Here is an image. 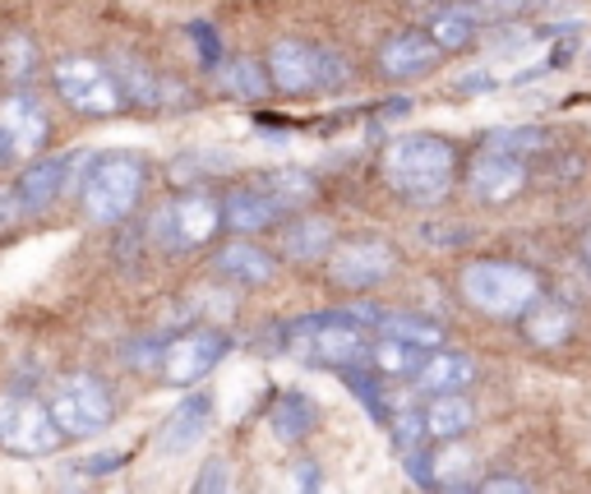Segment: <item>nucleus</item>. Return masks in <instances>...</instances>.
I'll return each instance as SVG.
<instances>
[{"label": "nucleus", "mask_w": 591, "mask_h": 494, "mask_svg": "<svg viewBox=\"0 0 591 494\" xmlns=\"http://www.w3.org/2000/svg\"><path fill=\"white\" fill-rule=\"evenodd\" d=\"M457 152L440 135H402L384 152V180L412 204H440L453 185Z\"/></svg>", "instance_id": "nucleus-1"}, {"label": "nucleus", "mask_w": 591, "mask_h": 494, "mask_svg": "<svg viewBox=\"0 0 591 494\" xmlns=\"http://www.w3.org/2000/svg\"><path fill=\"white\" fill-rule=\"evenodd\" d=\"M462 296L490 319H518L536 305L541 283L532 268L509 264V259H476L462 268Z\"/></svg>", "instance_id": "nucleus-2"}, {"label": "nucleus", "mask_w": 591, "mask_h": 494, "mask_svg": "<svg viewBox=\"0 0 591 494\" xmlns=\"http://www.w3.org/2000/svg\"><path fill=\"white\" fill-rule=\"evenodd\" d=\"M139 195H144V162L135 152H107V158L88 167V176L79 185V204L88 213V223H98V227L126 223Z\"/></svg>", "instance_id": "nucleus-3"}, {"label": "nucleus", "mask_w": 591, "mask_h": 494, "mask_svg": "<svg viewBox=\"0 0 591 494\" xmlns=\"http://www.w3.org/2000/svg\"><path fill=\"white\" fill-rule=\"evenodd\" d=\"M268 79L283 92H319V88H342L352 79V66L342 51L328 47H309L296 38L273 42L268 51Z\"/></svg>", "instance_id": "nucleus-4"}, {"label": "nucleus", "mask_w": 591, "mask_h": 494, "mask_svg": "<svg viewBox=\"0 0 591 494\" xmlns=\"http://www.w3.org/2000/svg\"><path fill=\"white\" fill-rule=\"evenodd\" d=\"M51 79H56L60 102L75 107L79 116H116L130 102L126 88H120V79H116V70H107L102 60H92V56H66L51 70Z\"/></svg>", "instance_id": "nucleus-5"}, {"label": "nucleus", "mask_w": 591, "mask_h": 494, "mask_svg": "<svg viewBox=\"0 0 591 494\" xmlns=\"http://www.w3.org/2000/svg\"><path fill=\"white\" fill-rule=\"evenodd\" d=\"M296 343L309 360L333 365V369H365L370 365V333L356 328L347 315H315V319H301L292 328Z\"/></svg>", "instance_id": "nucleus-6"}, {"label": "nucleus", "mask_w": 591, "mask_h": 494, "mask_svg": "<svg viewBox=\"0 0 591 494\" xmlns=\"http://www.w3.org/2000/svg\"><path fill=\"white\" fill-rule=\"evenodd\" d=\"M60 429L51 421V412L38 403V397L23 393H6L0 397V448L23 453V457H47L60 448Z\"/></svg>", "instance_id": "nucleus-7"}, {"label": "nucleus", "mask_w": 591, "mask_h": 494, "mask_svg": "<svg viewBox=\"0 0 591 494\" xmlns=\"http://www.w3.org/2000/svg\"><path fill=\"white\" fill-rule=\"evenodd\" d=\"M51 421L60 435H75V439H88V435H98V429L111 425V393L92 379V375H75L60 384V393L51 397Z\"/></svg>", "instance_id": "nucleus-8"}, {"label": "nucleus", "mask_w": 591, "mask_h": 494, "mask_svg": "<svg viewBox=\"0 0 591 494\" xmlns=\"http://www.w3.org/2000/svg\"><path fill=\"white\" fill-rule=\"evenodd\" d=\"M217 227H223V204H217L213 195H180L171 199L162 213H158V223H152V236H158L167 250H195V245L213 240Z\"/></svg>", "instance_id": "nucleus-9"}, {"label": "nucleus", "mask_w": 591, "mask_h": 494, "mask_svg": "<svg viewBox=\"0 0 591 494\" xmlns=\"http://www.w3.org/2000/svg\"><path fill=\"white\" fill-rule=\"evenodd\" d=\"M393 268H397V250L380 236L342 240V245H333V255H328V277L337 287H347V292L380 287Z\"/></svg>", "instance_id": "nucleus-10"}, {"label": "nucleus", "mask_w": 591, "mask_h": 494, "mask_svg": "<svg viewBox=\"0 0 591 494\" xmlns=\"http://www.w3.org/2000/svg\"><path fill=\"white\" fill-rule=\"evenodd\" d=\"M227 333L217 328H199V333H185V337H171L162 347V379L167 384H199L204 375H213L217 360L227 356Z\"/></svg>", "instance_id": "nucleus-11"}, {"label": "nucleus", "mask_w": 591, "mask_h": 494, "mask_svg": "<svg viewBox=\"0 0 591 494\" xmlns=\"http://www.w3.org/2000/svg\"><path fill=\"white\" fill-rule=\"evenodd\" d=\"M0 135H6V144L14 148V158H38L47 135H51V120H47L38 98L10 92V98H0Z\"/></svg>", "instance_id": "nucleus-12"}, {"label": "nucleus", "mask_w": 591, "mask_h": 494, "mask_svg": "<svg viewBox=\"0 0 591 494\" xmlns=\"http://www.w3.org/2000/svg\"><path fill=\"white\" fill-rule=\"evenodd\" d=\"M466 185H472V195L481 204H509L522 195L526 167H522V158H513V152L490 148V152H476L472 171H466Z\"/></svg>", "instance_id": "nucleus-13"}, {"label": "nucleus", "mask_w": 591, "mask_h": 494, "mask_svg": "<svg viewBox=\"0 0 591 494\" xmlns=\"http://www.w3.org/2000/svg\"><path fill=\"white\" fill-rule=\"evenodd\" d=\"M70 190V158H33L23 167L14 195L23 204V213H42L51 208L60 195Z\"/></svg>", "instance_id": "nucleus-14"}, {"label": "nucleus", "mask_w": 591, "mask_h": 494, "mask_svg": "<svg viewBox=\"0 0 591 494\" xmlns=\"http://www.w3.org/2000/svg\"><path fill=\"white\" fill-rule=\"evenodd\" d=\"M440 56H444V51L430 42V33H397V38L384 42L380 66H384L388 79H416V75H425V70L440 66Z\"/></svg>", "instance_id": "nucleus-15"}, {"label": "nucleus", "mask_w": 591, "mask_h": 494, "mask_svg": "<svg viewBox=\"0 0 591 494\" xmlns=\"http://www.w3.org/2000/svg\"><path fill=\"white\" fill-rule=\"evenodd\" d=\"M208 421H213V397L208 393H190L185 403L162 421V429H158V453H185L190 448L204 429H208Z\"/></svg>", "instance_id": "nucleus-16"}, {"label": "nucleus", "mask_w": 591, "mask_h": 494, "mask_svg": "<svg viewBox=\"0 0 591 494\" xmlns=\"http://www.w3.org/2000/svg\"><path fill=\"white\" fill-rule=\"evenodd\" d=\"M223 223H227V231H236V236H255V231H264V227H277V223H283V213L273 208V199L259 190V185H245V190H232V195L223 199Z\"/></svg>", "instance_id": "nucleus-17"}, {"label": "nucleus", "mask_w": 591, "mask_h": 494, "mask_svg": "<svg viewBox=\"0 0 591 494\" xmlns=\"http://www.w3.org/2000/svg\"><path fill=\"white\" fill-rule=\"evenodd\" d=\"M472 379H476V360L462 356V352H434L416 369V384L425 393H434V397H453V393H462Z\"/></svg>", "instance_id": "nucleus-18"}, {"label": "nucleus", "mask_w": 591, "mask_h": 494, "mask_svg": "<svg viewBox=\"0 0 591 494\" xmlns=\"http://www.w3.org/2000/svg\"><path fill=\"white\" fill-rule=\"evenodd\" d=\"M213 264H217V273H223V277L245 283V287H259V283H268V277H273V255L259 250V245H250V240L223 245V255H217Z\"/></svg>", "instance_id": "nucleus-19"}, {"label": "nucleus", "mask_w": 591, "mask_h": 494, "mask_svg": "<svg viewBox=\"0 0 591 494\" xmlns=\"http://www.w3.org/2000/svg\"><path fill=\"white\" fill-rule=\"evenodd\" d=\"M213 79H217V88H223L227 98H245V102L264 98V92L273 88V79H268V66H259V60H250V56L217 60V66H213Z\"/></svg>", "instance_id": "nucleus-20"}, {"label": "nucleus", "mask_w": 591, "mask_h": 494, "mask_svg": "<svg viewBox=\"0 0 591 494\" xmlns=\"http://www.w3.org/2000/svg\"><path fill=\"white\" fill-rule=\"evenodd\" d=\"M526 319V343L532 347H559V343H569L573 337V310L569 305H559V300H541L522 315Z\"/></svg>", "instance_id": "nucleus-21"}, {"label": "nucleus", "mask_w": 591, "mask_h": 494, "mask_svg": "<svg viewBox=\"0 0 591 494\" xmlns=\"http://www.w3.org/2000/svg\"><path fill=\"white\" fill-rule=\"evenodd\" d=\"M283 255L296 259V264H309V259H328L333 255V223L324 218H301L283 231Z\"/></svg>", "instance_id": "nucleus-22"}, {"label": "nucleus", "mask_w": 591, "mask_h": 494, "mask_svg": "<svg viewBox=\"0 0 591 494\" xmlns=\"http://www.w3.org/2000/svg\"><path fill=\"white\" fill-rule=\"evenodd\" d=\"M421 416H425V435H430V439H457V435H466V429L476 425V407L466 403L462 393L434 397V403H430Z\"/></svg>", "instance_id": "nucleus-23"}, {"label": "nucleus", "mask_w": 591, "mask_h": 494, "mask_svg": "<svg viewBox=\"0 0 591 494\" xmlns=\"http://www.w3.org/2000/svg\"><path fill=\"white\" fill-rule=\"evenodd\" d=\"M255 185H259V190L273 199V208L283 213V218H287V213H296V208H305L309 199H315V180H309L305 171H296V167L268 171V176H259Z\"/></svg>", "instance_id": "nucleus-24"}, {"label": "nucleus", "mask_w": 591, "mask_h": 494, "mask_svg": "<svg viewBox=\"0 0 591 494\" xmlns=\"http://www.w3.org/2000/svg\"><path fill=\"white\" fill-rule=\"evenodd\" d=\"M268 421H273V435L277 439H287V444H296V439H305L309 429H315V403H309L305 393H283L277 397V407L268 412Z\"/></svg>", "instance_id": "nucleus-25"}, {"label": "nucleus", "mask_w": 591, "mask_h": 494, "mask_svg": "<svg viewBox=\"0 0 591 494\" xmlns=\"http://www.w3.org/2000/svg\"><path fill=\"white\" fill-rule=\"evenodd\" d=\"M476 28H481V10L476 6H453V10H444L440 19L430 23V42L440 47V51H453V47L472 42Z\"/></svg>", "instance_id": "nucleus-26"}, {"label": "nucleus", "mask_w": 591, "mask_h": 494, "mask_svg": "<svg viewBox=\"0 0 591 494\" xmlns=\"http://www.w3.org/2000/svg\"><path fill=\"white\" fill-rule=\"evenodd\" d=\"M380 337H393V343H407L416 352H430L444 343V328L430 324L421 315H380Z\"/></svg>", "instance_id": "nucleus-27"}, {"label": "nucleus", "mask_w": 591, "mask_h": 494, "mask_svg": "<svg viewBox=\"0 0 591 494\" xmlns=\"http://www.w3.org/2000/svg\"><path fill=\"white\" fill-rule=\"evenodd\" d=\"M425 365V356L407 343H393V337H375L370 343V369H380V375H416V369Z\"/></svg>", "instance_id": "nucleus-28"}, {"label": "nucleus", "mask_w": 591, "mask_h": 494, "mask_svg": "<svg viewBox=\"0 0 591 494\" xmlns=\"http://www.w3.org/2000/svg\"><path fill=\"white\" fill-rule=\"evenodd\" d=\"M232 158L227 152H185V158L171 162V180H195V176H208V171H227Z\"/></svg>", "instance_id": "nucleus-29"}, {"label": "nucleus", "mask_w": 591, "mask_h": 494, "mask_svg": "<svg viewBox=\"0 0 591 494\" xmlns=\"http://www.w3.org/2000/svg\"><path fill=\"white\" fill-rule=\"evenodd\" d=\"M421 435H425V416H416V412H397L393 416V439H397L402 453H416Z\"/></svg>", "instance_id": "nucleus-30"}, {"label": "nucleus", "mask_w": 591, "mask_h": 494, "mask_svg": "<svg viewBox=\"0 0 591 494\" xmlns=\"http://www.w3.org/2000/svg\"><path fill=\"white\" fill-rule=\"evenodd\" d=\"M195 494H227V462H223V457H208L204 467H199Z\"/></svg>", "instance_id": "nucleus-31"}, {"label": "nucleus", "mask_w": 591, "mask_h": 494, "mask_svg": "<svg viewBox=\"0 0 591 494\" xmlns=\"http://www.w3.org/2000/svg\"><path fill=\"white\" fill-rule=\"evenodd\" d=\"M190 38L199 42V56H204V66H217L223 60V47H217V33L208 23H190Z\"/></svg>", "instance_id": "nucleus-32"}, {"label": "nucleus", "mask_w": 591, "mask_h": 494, "mask_svg": "<svg viewBox=\"0 0 591 494\" xmlns=\"http://www.w3.org/2000/svg\"><path fill=\"white\" fill-rule=\"evenodd\" d=\"M19 218H23V204H19V195H14V190H0V231H10Z\"/></svg>", "instance_id": "nucleus-33"}, {"label": "nucleus", "mask_w": 591, "mask_h": 494, "mask_svg": "<svg viewBox=\"0 0 591 494\" xmlns=\"http://www.w3.org/2000/svg\"><path fill=\"white\" fill-rule=\"evenodd\" d=\"M476 494H526V485H522L518 476H494V481H485Z\"/></svg>", "instance_id": "nucleus-34"}, {"label": "nucleus", "mask_w": 591, "mask_h": 494, "mask_svg": "<svg viewBox=\"0 0 591 494\" xmlns=\"http://www.w3.org/2000/svg\"><path fill=\"white\" fill-rule=\"evenodd\" d=\"M296 485H301V494H319V467H315V462H301Z\"/></svg>", "instance_id": "nucleus-35"}, {"label": "nucleus", "mask_w": 591, "mask_h": 494, "mask_svg": "<svg viewBox=\"0 0 591 494\" xmlns=\"http://www.w3.org/2000/svg\"><path fill=\"white\" fill-rule=\"evenodd\" d=\"M10 75H14V79L28 75V42H23V38L10 42Z\"/></svg>", "instance_id": "nucleus-36"}, {"label": "nucleus", "mask_w": 591, "mask_h": 494, "mask_svg": "<svg viewBox=\"0 0 591 494\" xmlns=\"http://www.w3.org/2000/svg\"><path fill=\"white\" fill-rule=\"evenodd\" d=\"M476 6H481L485 14H518L526 0H476Z\"/></svg>", "instance_id": "nucleus-37"}, {"label": "nucleus", "mask_w": 591, "mask_h": 494, "mask_svg": "<svg viewBox=\"0 0 591 494\" xmlns=\"http://www.w3.org/2000/svg\"><path fill=\"white\" fill-rule=\"evenodd\" d=\"M120 462H126V453H111V457H88V462H83V472H116Z\"/></svg>", "instance_id": "nucleus-38"}, {"label": "nucleus", "mask_w": 591, "mask_h": 494, "mask_svg": "<svg viewBox=\"0 0 591 494\" xmlns=\"http://www.w3.org/2000/svg\"><path fill=\"white\" fill-rule=\"evenodd\" d=\"M10 158H14V148H10V144H6V135H0V167H6V162H10Z\"/></svg>", "instance_id": "nucleus-39"}, {"label": "nucleus", "mask_w": 591, "mask_h": 494, "mask_svg": "<svg viewBox=\"0 0 591 494\" xmlns=\"http://www.w3.org/2000/svg\"><path fill=\"white\" fill-rule=\"evenodd\" d=\"M582 255H587V264H591V231H587V240H582Z\"/></svg>", "instance_id": "nucleus-40"}, {"label": "nucleus", "mask_w": 591, "mask_h": 494, "mask_svg": "<svg viewBox=\"0 0 591 494\" xmlns=\"http://www.w3.org/2000/svg\"><path fill=\"white\" fill-rule=\"evenodd\" d=\"M444 494H466V490H462V485H453V490H444Z\"/></svg>", "instance_id": "nucleus-41"}]
</instances>
